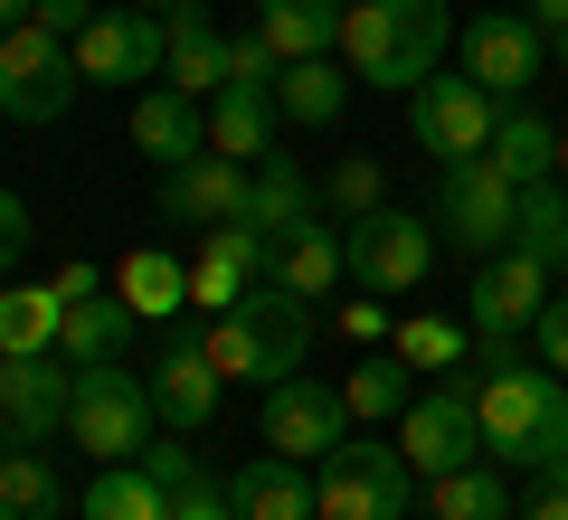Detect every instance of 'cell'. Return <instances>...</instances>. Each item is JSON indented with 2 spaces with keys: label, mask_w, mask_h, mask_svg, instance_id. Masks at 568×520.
Listing matches in <instances>:
<instances>
[{
  "label": "cell",
  "mask_w": 568,
  "mask_h": 520,
  "mask_svg": "<svg viewBox=\"0 0 568 520\" xmlns=\"http://www.w3.org/2000/svg\"><path fill=\"white\" fill-rule=\"evenodd\" d=\"M455 20L446 0H351L342 10V48L332 58L351 67V85H379V95H417L446 58Z\"/></svg>",
  "instance_id": "1"
},
{
  "label": "cell",
  "mask_w": 568,
  "mask_h": 520,
  "mask_svg": "<svg viewBox=\"0 0 568 520\" xmlns=\"http://www.w3.org/2000/svg\"><path fill=\"white\" fill-rule=\"evenodd\" d=\"M209 332V360H219V379H256V388H275V379H294L304 369V350H313V303L304 294H284V284H256V294H237L227 313H209L200 322Z\"/></svg>",
  "instance_id": "2"
},
{
  "label": "cell",
  "mask_w": 568,
  "mask_h": 520,
  "mask_svg": "<svg viewBox=\"0 0 568 520\" xmlns=\"http://www.w3.org/2000/svg\"><path fill=\"white\" fill-rule=\"evenodd\" d=\"M484 455L503 473L568 463V379L549 360H511L484 379Z\"/></svg>",
  "instance_id": "3"
},
{
  "label": "cell",
  "mask_w": 568,
  "mask_h": 520,
  "mask_svg": "<svg viewBox=\"0 0 568 520\" xmlns=\"http://www.w3.org/2000/svg\"><path fill=\"white\" fill-rule=\"evenodd\" d=\"M398 455L417 463L426 482H436V473H465V463H484V379H474V369L426 379L417 398H407V417H398Z\"/></svg>",
  "instance_id": "4"
},
{
  "label": "cell",
  "mask_w": 568,
  "mask_h": 520,
  "mask_svg": "<svg viewBox=\"0 0 568 520\" xmlns=\"http://www.w3.org/2000/svg\"><path fill=\"white\" fill-rule=\"evenodd\" d=\"M417 492H426V473L379 436H351L342 455H323V473H313V511L323 520H407Z\"/></svg>",
  "instance_id": "5"
},
{
  "label": "cell",
  "mask_w": 568,
  "mask_h": 520,
  "mask_svg": "<svg viewBox=\"0 0 568 520\" xmlns=\"http://www.w3.org/2000/svg\"><path fill=\"white\" fill-rule=\"evenodd\" d=\"M152 426H162V407H152V379H133L123 360H85V369H77L67 436H77L85 455H142V445H152Z\"/></svg>",
  "instance_id": "6"
},
{
  "label": "cell",
  "mask_w": 568,
  "mask_h": 520,
  "mask_svg": "<svg viewBox=\"0 0 568 520\" xmlns=\"http://www.w3.org/2000/svg\"><path fill=\"white\" fill-rule=\"evenodd\" d=\"M342 256H351V284L379 303L417 294L426 265H436V218H417V208H369V218L342 227Z\"/></svg>",
  "instance_id": "7"
},
{
  "label": "cell",
  "mask_w": 568,
  "mask_h": 520,
  "mask_svg": "<svg viewBox=\"0 0 568 520\" xmlns=\"http://www.w3.org/2000/svg\"><path fill=\"white\" fill-rule=\"evenodd\" d=\"M77 48L58 39V29L20 20V29H0V114L10 123H58L67 104H77Z\"/></svg>",
  "instance_id": "8"
},
{
  "label": "cell",
  "mask_w": 568,
  "mask_h": 520,
  "mask_svg": "<svg viewBox=\"0 0 568 520\" xmlns=\"http://www.w3.org/2000/svg\"><path fill=\"white\" fill-rule=\"evenodd\" d=\"M493 123H503V104H493L465 67H455V77H426L417 95H407V133H417V152L436 161V171H446V161H484Z\"/></svg>",
  "instance_id": "9"
},
{
  "label": "cell",
  "mask_w": 568,
  "mask_h": 520,
  "mask_svg": "<svg viewBox=\"0 0 568 520\" xmlns=\"http://www.w3.org/2000/svg\"><path fill=\"white\" fill-rule=\"evenodd\" d=\"M511 208H521V190L493 171V161H446V181H436V227L455 237V256L484 265L511 246Z\"/></svg>",
  "instance_id": "10"
},
{
  "label": "cell",
  "mask_w": 568,
  "mask_h": 520,
  "mask_svg": "<svg viewBox=\"0 0 568 520\" xmlns=\"http://www.w3.org/2000/svg\"><path fill=\"white\" fill-rule=\"evenodd\" d=\"M455 58H465V77L484 85L493 104H521L530 85L549 77V39L521 20V10H474L465 39H455Z\"/></svg>",
  "instance_id": "11"
},
{
  "label": "cell",
  "mask_w": 568,
  "mask_h": 520,
  "mask_svg": "<svg viewBox=\"0 0 568 520\" xmlns=\"http://www.w3.org/2000/svg\"><path fill=\"white\" fill-rule=\"evenodd\" d=\"M351 398L332 379H304V369H294V379H275L265 388V445H275V455H294V463H313V455H342L351 445Z\"/></svg>",
  "instance_id": "12"
},
{
  "label": "cell",
  "mask_w": 568,
  "mask_h": 520,
  "mask_svg": "<svg viewBox=\"0 0 568 520\" xmlns=\"http://www.w3.org/2000/svg\"><path fill=\"white\" fill-rule=\"evenodd\" d=\"M171 58V20L162 10H95L77 39V77L85 85H152Z\"/></svg>",
  "instance_id": "13"
},
{
  "label": "cell",
  "mask_w": 568,
  "mask_h": 520,
  "mask_svg": "<svg viewBox=\"0 0 568 520\" xmlns=\"http://www.w3.org/2000/svg\"><path fill=\"white\" fill-rule=\"evenodd\" d=\"M152 379V407H162V426L171 436H200L209 417H219V360H209V332H190V322H171L162 332V360L142 369Z\"/></svg>",
  "instance_id": "14"
},
{
  "label": "cell",
  "mask_w": 568,
  "mask_h": 520,
  "mask_svg": "<svg viewBox=\"0 0 568 520\" xmlns=\"http://www.w3.org/2000/svg\"><path fill=\"white\" fill-rule=\"evenodd\" d=\"M246 200H256V161H227V152H200L181 171H162V227H237Z\"/></svg>",
  "instance_id": "15"
},
{
  "label": "cell",
  "mask_w": 568,
  "mask_h": 520,
  "mask_svg": "<svg viewBox=\"0 0 568 520\" xmlns=\"http://www.w3.org/2000/svg\"><path fill=\"white\" fill-rule=\"evenodd\" d=\"M540 313H549V265H530L521 246H503V256L474 265V294H465V322H474V332L521 340Z\"/></svg>",
  "instance_id": "16"
},
{
  "label": "cell",
  "mask_w": 568,
  "mask_h": 520,
  "mask_svg": "<svg viewBox=\"0 0 568 520\" xmlns=\"http://www.w3.org/2000/svg\"><path fill=\"white\" fill-rule=\"evenodd\" d=\"M67 398H77V360L67 350H39V360H0V426L20 445L67 436Z\"/></svg>",
  "instance_id": "17"
},
{
  "label": "cell",
  "mask_w": 568,
  "mask_h": 520,
  "mask_svg": "<svg viewBox=\"0 0 568 520\" xmlns=\"http://www.w3.org/2000/svg\"><path fill=\"white\" fill-rule=\"evenodd\" d=\"M265 265H275V246H265L256 237V227H209V237H200V256H190V313H227V303H237V294H256V284H265Z\"/></svg>",
  "instance_id": "18"
},
{
  "label": "cell",
  "mask_w": 568,
  "mask_h": 520,
  "mask_svg": "<svg viewBox=\"0 0 568 520\" xmlns=\"http://www.w3.org/2000/svg\"><path fill=\"white\" fill-rule=\"evenodd\" d=\"M313 218H323V181H313L304 161L265 152L256 161V200H246V227H256L265 246H284V237H304Z\"/></svg>",
  "instance_id": "19"
},
{
  "label": "cell",
  "mask_w": 568,
  "mask_h": 520,
  "mask_svg": "<svg viewBox=\"0 0 568 520\" xmlns=\"http://www.w3.org/2000/svg\"><path fill=\"white\" fill-rule=\"evenodd\" d=\"M133 142L162 161V171H181V161L209 152V104L181 95V85H142L133 95Z\"/></svg>",
  "instance_id": "20"
},
{
  "label": "cell",
  "mask_w": 568,
  "mask_h": 520,
  "mask_svg": "<svg viewBox=\"0 0 568 520\" xmlns=\"http://www.w3.org/2000/svg\"><path fill=\"white\" fill-rule=\"evenodd\" d=\"M227 501H237V520H313V463L265 445V455H246L227 473Z\"/></svg>",
  "instance_id": "21"
},
{
  "label": "cell",
  "mask_w": 568,
  "mask_h": 520,
  "mask_svg": "<svg viewBox=\"0 0 568 520\" xmlns=\"http://www.w3.org/2000/svg\"><path fill=\"white\" fill-rule=\"evenodd\" d=\"M275 123H284L275 85L227 77L219 95H209V152H227V161H265V152H275Z\"/></svg>",
  "instance_id": "22"
},
{
  "label": "cell",
  "mask_w": 568,
  "mask_h": 520,
  "mask_svg": "<svg viewBox=\"0 0 568 520\" xmlns=\"http://www.w3.org/2000/svg\"><path fill=\"white\" fill-rule=\"evenodd\" d=\"M114 294L133 303V322H162L171 332V322L190 313V265L171 256V246H133V256L114 265Z\"/></svg>",
  "instance_id": "23"
},
{
  "label": "cell",
  "mask_w": 568,
  "mask_h": 520,
  "mask_svg": "<svg viewBox=\"0 0 568 520\" xmlns=\"http://www.w3.org/2000/svg\"><path fill=\"white\" fill-rule=\"evenodd\" d=\"M484 161L503 171L511 190H540V181H559V133H549V114H530V104H503Z\"/></svg>",
  "instance_id": "24"
},
{
  "label": "cell",
  "mask_w": 568,
  "mask_h": 520,
  "mask_svg": "<svg viewBox=\"0 0 568 520\" xmlns=\"http://www.w3.org/2000/svg\"><path fill=\"white\" fill-rule=\"evenodd\" d=\"M342 10L351 0H256V29H265V48L294 67V58H332V48H342Z\"/></svg>",
  "instance_id": "25"
},
{
  "label": "cell",
  "mask_w": 568,
  "mask_h": 520,
  "mask_svg": "<svg viewBox=\"0 0 568 520\" xmlns=\"http://www.w3.org/2000/svg\"><path fill=\"white\" fill-rule=\"evenodd\" d=\"M171 85H181V95H219V85H227V39H219V20H209V10H200V0H181V10H171Z\"/></svg>",
  "instance_id": "26"
},
{
  "label": "cell",
  "mask_w": 568,
  "mask_h": 520,
  "mask_svg": "<svg viewBox=\"0 0 568 520\" xmlns=\"http://www.w3.org/2000/svg\"><path fill=\"white\" fill-rule=\"evenodd\" d=\"M123 340H133V303L114 294V284H95V294H77L67 303V322H58V350L67 360H123Z\"/></svg>",
  "instance_id": "27"
},
{
  "label": "cell",
  "mask_w": 568,
  "mask_h": 520,
  "mask_svg": "<svg viewBox=\"0 0 568 520\" xmlns=\"http://www.w3.org/2000/svg\"><path fill=\"white\" fill-rule=\"evenodd\" d=\"M342 275H351V256H342V227L332 218H313L304 237H284L275 265H265V284H284V294H304V303H323Z\"/></svg>",
  "instance_id": "28"
},
{
  "label": "cell",
  "mask_w": 568,
  "mask_h": 520,
  "mask_svg": "<svg viewBox=\"0 0 568 520\" xmlns=\"http://www.w3.org/2000/svg\"><path fill=\"white\" fill-rule=\"evenodd\" d=\"M58 322H67L58 284H10V294H0V360H39V350H58Z\"/></svg>",
  "instance_id": "29"
},
{
  "label": "cell",
  "mask_w": 568,
  "mask_h": 520,
  "mask_svg": "<svg viewBox=\"0 0 568 520\" xmlns=\"http://www.w3.org/2000/svg\"><path fill=\"white\" fill-rule=\"evenodd\" d=\"M275 104H284V123H342V104H351V67L342 58H294L275 77Z\"/></svg>",
  "instance_id": "30"
},
{
  "label": "cell",
  "mask_w": 568,
  "mask_h": 520,
  "mask_svg": "<svg viewBox=\"0 0 568 520\" xmlns=\"http://www.w3.org/2000/svg\"><path fill=\"white\" fill-rule=\"evenodd\" d=\"M426 511L436 520H521V501H511V482H503V463H465V473H436L426 482Z\"/></svg>",
  "instance_id": "31"
},
{
  "label": "cell",
  "mask_w": 568,
  "mask_h": 520,
  "mask_svg": "<svg viewBox=\"0 0 568 520\" xmlns=\"http://www.w3.org/2000/svg\"><path fill=\"white\" fill-rule=\"evenodd\" d=\"M0 520H67V482L48 455H0Z\"/></svg>",
  "instance_id": "32"
},
{
  "label": "cell",
  "mask_w": 568,
  "mask_h": 520,
  "mask_svg": "<svg viewBox=\"0 0 568 520\" xmlns=\"http://www.w3.org/2000/svg\"><path fill=\"white\" fill-rule=\"evenodd\" d=\"M342 398H351V417H361V426H379V417H407V398H417V369H407L398 350H369V360L342 379Z\"/></svg>",
  "instance_id": "33"
},
{
  "label": "cell",
  "mask_w": 568,
  "mask_h": 520,
  "mask_svg": "<svg viewBox=\"0 0 568 520\" xmlns=\"http://www.w3.org/2000/svg\"><path fill=\"white\" fill-rule=\"evenodd\" d=\"M511 246H521L530 265H549V275H559V246H568V190H559V181L521 190V208H511Z\"/></svg>",
  "instance_id": "34"
},
{
  "label": "cell",
  "mask_w": 568,
  "mask_h": 520,
  "mask_svg": "<svg viewBox=\"0 0 568 520\" xmlns=\"http://www.w3.org/2000/svg\"><path fill=\"white\" fill-rule=\"evenodd\" d=\"M85 520H171V492L142 463H114V473L85 482Z\"/></svg>",
  "instance_id": "35"
},
{
  "label": "cell",
  "mask_w": 568,
  "mask_h": 520,
  "mask_svg": "<svg viewBox=\"0 0 568 520\" xmlns=\"http://www.w3.org/2000/svg\"><path fill=\"white\" fill-rule=\"evenodd\" d=\"M465 350H474V322H446V313L398 322V360L417 369V379H446V369H465Z\"/></svg>",
  "instance_id": "36"
},
{
  "label": "cell",
  "mask_w": 568,
  "mask_h": 520,
  "mask_svg": "<svg viewBox=\"0 0 568 520\" xmlns=\"http://www.w3.org/2000/svg\"><path fill=\"white\" fill-rule=\"evenodd\" d=\"M369 208H388V171H379V161H369V152H351V161H332V171H323V218H369Z\"/></svg>",
  "instance_id": "37"
},
{
  "label": "cell",
  "mask_w": 568,
  "mask_h": 520,
  "mask_svg": "<svg viewBox=\"0 0 568 520\" xmlns=\"http://www.w3.org/2000/svg\"><path fill=\"white\" fill-rule=\"evenodd\" d=\"M133 463H142V473H152V482H162V492H171V501H181V492H190V482H200V463H190V455H181V445H171V436H162V445H142V455H133Z\"/></svg>",
  "instance_id": "38"
},
{
  "label": "cell",
  "mask_w": 568,
  "mask_h": 520,
  "mask_svg": "<svg viewBox=\"0 0 568 520\" xmlns=\"http://www.w3.org/2000/svg\"><path fill=\"white\" fill-rule=\"evenodd\" d=\"M227 77H246V85H275V77H284V58L265 48V29H246V39H227Z\"/></svg>",
  "instance_id": "39"
},
{
  "label": "cell",
  "mask_w": 568,
  "mask_h": 520,
  "mask_svg": "<svg viewBox=\"0 0 568 520\" xmlns=\"http://www.w3.org/2000/svg\"><path fill=\"white\" fill-rule=\"evenodd\" d=\"M29 237H39V218H29V200L20 190H0V275L29 256Z\"/></svg>",
  "instance_id": "40"
},
{
  "label": "cell",
  "mask_w": 568,
  "mask_h": 520,
  "mask_svg": "<svg viewBox=\"0 0 568 520\" xmlns=\"http://www.w3.org/2000/svg\"><path fill=\"white\" fill-rule=\"evenodd\" d=\"M521 520H568V463H540V473H530Z\"/></svg>",
  "instance_id": "41"
},
{
  "label": "cell",
  "mask_w": 568,
  "mask_h": 520,
  "mask_svg": "<svg viewBox=\"0 0 568 520\" xmlns=\"http://www.w3.org/2000/svg\"><path fill=\"white\" fill-rule=\"evenodd\" d=\"M171 520H237V501H227V482H190V492L171 501Z\"/></svg>",
  "instance_id": "42"
},
{
  "label": "cell",
  "mask_w": 568,
  "mask_h": 520,
  "mask_svg": "<svg viewBox=\"0 0 568 520\" xmlns=\"http://www.w3.org/2000/svg\"><path fill=\"white\" fill-rule=\"evenodd\" d=\"M530 340H540V360H549V369H559V379H568V294L549 303L540 322H530Z\"/></svg>",
  "instance_id": "43"
},
{
  "label": "cell",
  "mask_w": 568,
  "mask_h": 520,
  "mask_svg": "<svg viewBox=\"0 0 568 520\" xmlns=\"http://www.w3.org/2000/svg\"><path fill=\"white\" fill-rule=\"evenodd\" d=\"M29 20H39V29H58V39L77 48V39H85V20H95V0H39Z\"/></svg>",
  "instance_id": "44"
},
{
  "label": "cell",
  "mask_w": 568,
  "mask_h": 520,
  "mask_svg": "<svg viewBox=\"0 0 568 520\" xmlns=\"http://www.w3.org/2000/svg\"><path fill=\"white\" fill-rule=\"evenodd\" d=\"M342 332H351V340H379V332H388V313H379V294H369V303H351V313H342Z\"/></svg>",
  "instance_id": "45"
},
{
  "label": "cell",
  "mask_w": 568,
  "mask_h": 520,
  "mask_svg": "<svg viewBox=\"0 0 568 520\" xmlns=\"http://www.w3.org/2000/svg\"><path fill=\"white\" fill-rule=\"evenodd\" d=\"M521 20H530V29H540V39H559V29H568V0H530Z\"/></svg>",
  "instance_id": "46"
},
{
  "label": "cell",
  "mask_w": 568,
  "mask_h": 520,
  "mask_svg": "<svg viewBox=\"0 0 568 520\" xmlns=\"http://www.w3.org/2000/svg\"><path fill=\"white\" fill-rule=\"evenodd\" d=\"M29 10H39V0H0V29H20V20H29Z\"/></svg>",
  "instance_id": "47"
},
{
  "label": "cell",
  "mask_w": 568,
  "mask_h": 520,
  "mask_svg": "<svg viewBox=\"0 0 568 520\" xmlns=\"http://www.w3.org/2000/svg\"><path fill=\"white\" fill-rule=\"evenodd\" d=\"M133 10H162V20H171V10H181V0H133Z\"/></svg>",
  "instance_id": "48"
},
{
  "label": "cell",
  "mask_w": 568,
  "mask_h": 520,
  "mask_svg": "<svg viewBox=\"0 0 568 520\" xmlns=\"http://www.w3.org/2000/svg\"><path fill=\"white\" fill-rule=\"evenodd\" d=\"M0 455H20V436H10V426H0Z\"/></svg>",
  "instance_id": "49"
},
{
  "label": "cell",
  "mask_w": 568,
  "mask_h": 520,
  "mask_svg": "<svg viewBox=\"0 0 568 520\" xmlns=\"http://www.w3.org/2000/svg\"><path fill=\"white\" fill-rule=\"evenodd\" d=\"M549 48H559V67H568V29H559V39H549Z\"/></svg>",
  "instance_id": "50"
},
{
  "label": "cell",
  "mask_w": 568,
  "mask_h": 520,
  "mask_svg": "<svg viewBox=\"0 0 568 520\" xmlns=\"http://www.w3.org/2000/svg\"><path fill=\"white\" fill-rule=\"evenodd\" d=\"M559 181H568V133H559Z\"/></svg>",
  "instance_id": "51"
},
{
  "label": "cell",
  "mask_w": 568,
  "mask_h": 520,
  "mask_svg": "<svg viewBox=\"0 0 568 520\" xmlns=\"http://www.w3.org/2000/svg\"><path fill=\"white\" fill-rule=\"evenodd\" d=\"M559 275H568V246H559Z\"/></svg>",
  "instance_id": "52"
},
{
  "label": "cell",
  "mask_w": 568,
  "mask_h": 520,
  "mask_svg": "<svg viewBox=\"0 0 568 520\" xmlns=\"http://www.w3.org/2000/svg\"><path fill=\"white\" fill-rule=\"evenodd\" d=\"M313 520H323V511H313Z\"/></svg>",
  "instance_id": "53"
}]
</instances>
